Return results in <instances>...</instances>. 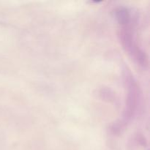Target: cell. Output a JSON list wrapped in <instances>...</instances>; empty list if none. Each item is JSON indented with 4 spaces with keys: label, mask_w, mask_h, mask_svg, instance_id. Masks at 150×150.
Instances as JSON below:
<instances>
[]
</instances>
